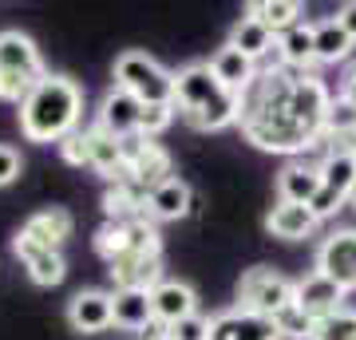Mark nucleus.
<instances>
[{
  "mask_svg": "<svg viewBox=\"0 0 356 340\" xmlns=\"http://www.w3.org/2000/svg\"><path fill=\"white\" fill-rule=\"evenodd\" d=\"M293 79H297V72H289V67H269V72H257V79L242 91L238 127H242V135L254 143L257 151L305 154L317 143L305 127L297 123V115L289 107Z\"/></svg>",
  "mask_w": 356,
  "mask_h": 340,
  "instance_id": "1",
  "label": "nucleus"
},
{
  "mask_svg": "<svg viewBox=\"0 0 356 340\" xmlns=\"http://www.w3.org/2000/svg\"><path fill=\"white\" fill-rule=\"evenodd\" d=\"M20 135L28 143H60L83 123V88L72 76H44L20 99Z\"/></svg>",
  "mask_w": 356,
  "mask_h": 340,
  "instance_id": "2",
  "label": "nucleus"
},
{
  "mask_svg": "<svg viewBox=\"0 0 356 340\" xmlns=\"http://www.w3.org/2000/svg\"><path fill=\"white\" fill-rule=\"evenodd\" d=\"M175 111H182L194 131H222L238 123L242 95L222 88L210 63H186L175 72Z\"/></svg>",
  "mask_w": 356,
  "mask_h": 340,
  "instance_id": "3",
  "label": "nucleus"
},
{
  "mask_svg": "<svg viewBox=\"0 0 356 340\" xmlns=\"http://www.w3.org/2000/svg\"><path fill=\"white\" fill-rule=\"evenodd\" d=\"M44 76L48 72H44V56H40L36 40L24 36L20 28H4L0 32V99L20 107V99Z\"/></svg>",
  "mask_w": 356,
  "mask_h": 340,
  "instance_id": "4",
  "label": "nucleus"
},
{
  "mask_svg": "<svg viewBox=\"0 0 356 340\" xmlns=\"http://www.w3.org/2000/svg\"><path fill=\"white\" fill-rule=\"evenodd\" d=\"M115 88L143 103V107H175V72L139 48H127L115 60Z\"/></svg>",
  "mask_w": 356,
  "mask_h": 340,
  "instance_id": "5",
  "label": "nucleus"
},
{
  "mask_svg": "<svg viewBox=\"0 0 356 340\" xmlns=\"http://www.w3.org/2000/svg\"><path fill=\"white\" fill-rule=\"evenodd\" d=\"M95 250L107 265L115 257H163V238L147 214L127 218V222H103V229L95 234Z\"/></svg>",
  "mask_w": 356,
  "mask_h": 340,
  "instance_id": "6",
  "label": "nucleus"
},
{
  "mask_svg": "<svg viewBox=\"0 0 356 340\" xmlns=\"http://www.w3.org/2000/svg\"><path fill=\"white\" fill-rule=\"evenodd\" d=\"M293 301V281L281 277L269 265H254L245 269L238 281V309H250L257 316H273Z\"/></svg>",
  "mask_w": 356,
  "mask_h": 340,
  "instance_id": "7",
  "label": "nucleus"
},
{
  "mask_svg": "<svg viewBox=\"0 0 356 340\" xmlns=\"http://www.w3.org/2000/svg\"><path fill=\"white\" fill-rule=\"evenodd\" d=\"M313 273L329 277L341 293H356V226L325 234L313 253Z\"/></svg>",
  "mask_w": 356,
  "mask_h": 340,
  "instance_id": "8",
  "label": "nucleus"
},
{
  "mask_svg": "<svg viewBox=\"0 0 356 340\" xmlns=\"http://www.w3.org/2000/svg\"><path fill=\"white\" fill-rule=\"evenodd\" d=\"M123 159H127L123 182H131L139 194H147V190H154L159 182L170 178V154H166L154 139H143V135L127 139L123 143Z\"/></svg>",
  "mask_w": 356,
  "mask_h": 340,
  "instance_id": "9",
  "label": "nucleus"
},
{
  "mask_svg": "<svg viewBox=\"0 0 356 340\" xmlns=\"http://www.w3.org/2000/svg\"><path fill=\"white\" fill-rule=\"evenodd\" d=\"M139 115H143V103L135 95H127L123 88H111L99 103V115H95V127L111 139L127 143L139 135Z\"/></svg>",
  "mask_w": 356,
  "mask_h": 340,
  "instance_id": "10",
  "label": "nucleus"
},
{
  "mask_svg": "<svg viewBox=\"0 0 356 340\" xmlns=\"http://www.w3.org/2000/svg\"><path fill=\"white\" fill-rule=\"evenodd\" d=\"M13 253L20 257V265L28 269V277L36 281V285H44V289H51V285H60V281L67 277L64 253L40 245V241H32L28 234H16V238H13Z\"/></svg>",
  "mask_w": 356,
  "mask_h": 340,
  "instance_id": "11",
  "label": "nucleus"
},
{
  "mask_svg": "<svg viewBox=\"0 0 356 340\" xmlns=\"http://www.w3.org/2000/svg\"><path fill=\"white\" fill-rule=\"evenodd\" d=\"M344 297L329 277H321V273H305L301 281H293V305L309 316V321H325L332 316L337 309H344Z\"/></svg>",
  "mask_w": 356,
  "mask_h": 340,
  "instance_id": "12",
  "label": "nucleus"
},
{
  "mask_svg": "<svg viewBox=\"0 0 356 340\" xmlns=\"http://www.w3.org/2000/svg\"><path fill=\"white\" fill-rule=\"evenodd\" d=\"M210 340H281L269 316H257L250 309H226L210 316Z\"/></svg>",
  "mask_w": 356,
  "mask_h": 340,
  "instance_id": "13",
  "label": "nucleus"
},
{
  "mask_svg": "<svg viewBox=\"0 0 356 340\" xmlns=\"http://www.w3.org/2000/svg\"><path fill=\"white\" fill-rule=\"evenodd\" d=\"M151 313H154V325L170 328V325H178L182 316L198 313V293H194V285H186V281L163 277L151 289Z\"/></svg>",
  "mask_w": 356,
  "mask_h": 340,
  "instance_id": "14",
  "label": "nucleus"
},
{
  "mask_svg": "<svg viewBox=\"0 0 356 340\" xmlns=\"http://www.w3.org/2000/svg\"><path fill=\"white\" fill-rule=\"evenodd\" d=\"M191 210H194V190L178 175H170L154 190H147V202H143V214L151 218V222H178Z\"/></svg>",
  "mask_w": 356,
  "mask_h": 340,
  "instance_id": "15",
  "label": "nucleus"
},
{
  "mask_svg": "<svg viewBox=\"0 0 356 340\" xmlns=\"http://www.w3.org/2000/svg\"><path fill=\"white\" fill-rule=\"evenodd\" d=\"M67 325L91 337V332H103V328L115 325L111 316V293L103 289H79L72 301H67Z\"/></svg>",
  "mask_w": 356,
  "mask_h": 340,
  "instance_id": "16",
  "label": "nucleus"
},
{
  "mask_svg": "<svg viewBox=\"0 0 356 340\" xmlns=\"http://www.w3.org/2000/svg\"><path fill=\"white\" fill-rule=\"evenodd\" d=\"M321 190V170L317 163H301L293 159L277 170V202H293V206H309Z\"/></svg>",
  "mask_w": 356,
  "mask_h": 340,
  "instance_id": "17",
  "label": "nucleus"
},
{
  "mask_svg": "<svg viewBox=\"0 0 356 340\" xmlns=\"http://www.w3.org/2000/svg\"><path fill=\"white\" fill-rule=\"evenodd\" d=\"M317 214L309 206H293V202H277L273 210L266 214V229L281 241H305L317 234Z\"/></svg>",
  "mask_w": 356,
  "mask_h": 340,
  "instance_id": "18",
  "label": "nucleus"
},
{
  "mask_svg": "<svg viewBox=\"0 0 356 340\" xmlns=\"http://www.w3.org/2000/svg\"><path fill=\"white\" fill-rule=\"evenodd\" d=\"M72 229H76V218L67 214L64 206H44V210H36V214L28 218L20 234H28L32 241L48 245V250H60L72 238Z\"/></svg>",
  "mask_w": 356,
  "mask_h": 340,
  "instance_id": "19",
  "label": "nucleus"
},
{
  "mask_svg": "<svg viewBox=\"0 0 356 340\" xmlns=\"http://www.w3.org/2000/svg\"><path fill=\"white\" fill-rule=\"evenodd\" d=\"M206 63H210V72H214L218 83L229 88V91H238V95H242V91L257 79V63L250 60V56H242L238 48H229V44H222V48H218Z\"/></svg>",
  "mask_w": 356,
  "mask_h": 340,
  "instance_id": "20",
  "label": "nucleus"
},
{
  "mask_svg": "<svg viewBox=\"0 0 356 340\" xmlns=\"http://www.w3.org/2000/svg\"><path fill=\"white\" fill-rule=\"evenodd\" d=\"M107 273H111L115 289H147V293L166 277L163 257H115L107 265Z\"/></svg>",
  "mask_w": 356,
  "mask_h": 340,
  "instance_id": "21",
  "label": "nucleus"
},
{
  "mask_svg": "<svg viewBox=\"0 0 356 340\" xmlns=\"http://www.w3.org/2000/svg\"><path fill=\"white\" fill-rule=\"evenodd\" d=\"M111 316L115 328H127V332H147L154 325L151 313V293L147 289H115L111 293Z\"/></svg>",
  "mask_w": 356,
  "mask_h": 340,
  "instance_id": "22",
  "label": "nucleus"
},
{
  "mask_svg": "<svg viewBox=\"0 0 356 340\" xmlns=\"http://www.w3.org/2000/svg\"><path fill=\"white\" fill-rule=\"evenodd\" d=\"M88 166L95 175H103L107 182H123V170H127V159H123V143L103 135L99 127L88 131Z\"/></svg>",
  "mask_w": 356,
  "mask_h": 340,
  "instance_id": "23",
  "label": "nucleus"
},
{
  "mask_svg": "<svg viewBox=\"0 0 356 340\" xmlns=\"http://www.w3.org/2000/svg\"><path fill=\"white\" fill-rule=\"evenodd\" d=\"M317 170H321V186L348 202V194L356 186V151L353 147H332Z\"/></svg>",
  "mask_w": 356,
  "mask_h": 340,
  "instance_id": "24",
  "label": "nucleus"
},
{
  "mask_svg": "<svg viewBox=\"0 0 356 340\" xmlns=\"http://www.w3.org/2000/svg\"><path fill=\"white\" fill-rule=\"evenodd\" d=\"M229 48H238L242 56H250V60H266L269 51H277V36L269 32L261 20H254V16H242L238 24L229 28V40H226Z\"/></svg>",
  "mask_w": 356,
  "mask_h": 340,
  "instance_id": "25",
  "label": "nucleus"
},
{
  "mask_svg": "<svg viewBox=\"0 0 356 340\" xmlns=\"http://www.w3.org/2000/svg\"><path fill=\"white\" fill-rule=\"evenodd\" d=\"M277 56H281V67H289V72H309L313 67V24L301 20V24H293L289 32H281L277 36Z\"/></svg>",
  "mask_w": 356,
  "mask_h": 340,
  "instance_id": "26",
  "label": "nucleus"
},
{
  "mask_svg": "<svg viewBox=\"0 0 356 340\" xmlns=\"http://www.w3.org/2000/svg\"><path fill=\"white\" fill-rule=\"evenodd\" d=\"M353 48H356V44L348 40V32L337 24V16L313 24V60H317V63H341V60L353 56Z\"/></svg>",
  "mask_w": 356,
  "mask_h": 340,
  "instance_id": "27",
  "label": "nucleus"
},
{
  "mask_svg": "<svg viewBox=\"0 0 356 340\" xmlns=\"http://www.w3.org/2000/svg\"><path fill=\"white\" fill-rule=\"evenodd\" d=\"M245 16L261 20L273 36H281V32H289L293 24L305 20V4H297V0H254V4L245 8Z\"/></svg>",
  "mask_w": 356,
  "mask_h": 340,
  "instance_id": "28",
  "label": "nucleus"
},
{
  "mask_svg": "<svg viewBox=\"0 0 356 340\" xmlns=\"http://www.w3.org/2000/svg\"><path fill=\"white\" fill-rule=\"evenodd\" d=\"M269 321H273V328H277L281 340H313V328H317V321H309V316L301 313L293 301L285 305L281 313H273Z\"/></svg>",
  "mask_w": 356,
  "mask_h": 340,
  "instance_id": "29",
  "label": "nucleus"
},
{
  "mask_svg": "<svg viewBox=\"0 0 356 340\" xmlns=\"http://www.w3.org/2000/svg\"><path fill=\"white\" fill-rule=\"evenodd\" d=\"M313 340H356V309H337L332 316L317 321L313 328Z\"/></svg>",
  "mask_w": 356,
  "mask_h": 340,
  "instance_id": "30",
  "label": "nucleus"
},
{
  "mask_svg": "<svg viewBox=\"0 0 356 340\" xmlns=\"http://www.w3.org/2000/svg\"><path fill=\"white\" fill-rule=\"evenodd\" d=\"M166 340H210V316H202V313L182 316L178 325L166 328Z\"/></svg>",
  "mask_w": 356,
  "mask_h": 340,
  "instance_id": "31",
  "label": "nucleus"
},
{
  "mask_svg": "<svg viewBox=\"0 0 356 340\" xmlns=\"http://www.w3.org/2000/svg\"><path fill=\"white\" fill-rule=\"evenodd\" d=\"M170 123H175V107H143L139 135H143V139H154V135H163Z\"/></svg>",
  "mask_w": 356,
  "mask_h": 340,
  "instance_id": "32",
  "label": "nucleus"
},
{
  "mask_svg": "<svg viewBox=\"0 0 356 340\" xmlns=\"http://www.w3.org/2000/svg\"><path fill=\"white\" fill-rule=\"evenodd\" d=\"M20 170H24L20 151H16V147H8V143H0V190L13 186L16 178H20Z\"/></svg>",
  "mask_w": 356,
  "mask_h": 340,
  "instance_id": "33",
  "label": "nucleus"
},
{
  "mask_svg": "<svg viewBox=\"0 0 356 340\" xmlns=\"http://www.w3.org/2000/svg\"><path fill=\"white\" fill-rule=\"evenodd\" d=\"M60 154H64L67 166H88V131L79 127L76 135H67V139L60 143Z\"/></svg>",
  "mask_w": 356,
  "mask_h": 340,
  "instance_id": "34",
  "label": "nucleus"
},
{
  "mask_svg": "<svg viewBox=\"0 0 356 340\" xmlns=\"http://www.w3.org/2000/svg\"><path fill=\"white\" fill-rule=\"evenodd\" d=\"M337 24H341L344 32H348V40L356 44V0H348V4L337 8Z\"/></svg>",
  "mask_w": 356,
  "mask_h": 340,
  "instance_id": "35",
  "label": "nucleus"
},
{
  "mask_svg": "<svg viewBox=\"0 0 356 340\" xmlns=\"http://www.w3.org/2000/svg\"><path fill=\"white\" fill-rule=\"evenodd\" d=\"M341 99H348L356 107V63L344 72V83H341Z\"/></svg>",
  "mask_w": 356,
  "mask_h": 340,
  "instance_id": "36",
  "label": "nucleus"
},
{
  "mask_svg": "<svg viewBox=\"0 0 356 340\" xmlns=\"http://www.w3.org/2000/svg\"><path fill=\"white\" fill-rule=\"evenodd\" d=\"M348 202H353V206H356V186H353V194H348Z\"/></svg>",
  "mask_w": 356,
  "mask_h": 340,
  "instance_id": "37",
  "label": "nucleus"
},
{
  "mask_svg": "<svg viewBox=\"0 0 356 340\" xmlns=\"http://www.w3.org/2000/svg\"><path fill=\"white\" fill-rule=\"evenodd\" d=\"M147 340H166V332H163V337H147Z\"/></svg>",
  "mask_w": 356,
  "mask_h": 340,
  "instance_id": "38",
  "label": "nucleus"
},
{
  "mask_svg": "<svg viewBox=\"0 0 356 340\" xmlns=\"http://www.w3.org/2000/svg\"><path fill=\"white\" fill-rule=\"evenodd\" d=\"M353 151H356V143H353Z\"/></svg>",
  "mask_w": 356,
  "mask_h": 340,
  "instance_id": "39",
  "label": "nucleus"
}]
</instances>
